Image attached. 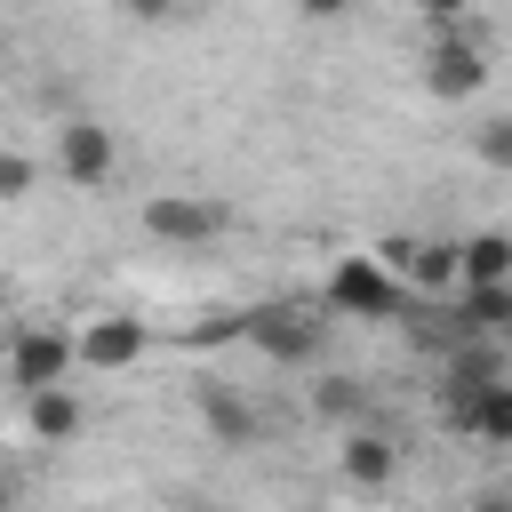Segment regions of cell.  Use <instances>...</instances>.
Returning <instances> with one entry per match:
<instances>
[{
  "label": "cell",
  "instance_id": "1",
  "mask_svg": "<svg viewBox=\"0 0 512 512\" xmlns=\"http://www.w3.org/2000/svg\"><path fill=\"white\" fill-rule=\"evenodd\" d=\"M320 304H328V312H344V320H392V312L408 304V280H400V272H384L376 256H336V272H328Z\"/></svg>",
  "mask_w": 512,
  "mask_h": 512
},
{
  "label": "cell",
  "instance_id": "2",
  "mask_svg": "<svg viewBox=\"0 0 512 512\" xmlns=\"http://www.w3.org/2000/svg\"><path fill=\"white\" fill-rule=\"evenodd\" d=\"M72 368H80V336H64V328H16L8 336V384H16V400L56 392Z\"/></svg>",
  "mask_w": 512,
  "mask_h": 512
},
{
  "label": "cell",
  "instance_id": "3",
  "mask_svg": "<svg viewBox=\"0 0 512 512\" xmlns=\"http://www.w3.org/2000/svg\"><path fill=\"white\" fill-rule=\"evenodd\" d=\"M320 336H328V320H312L296 304H256L248 312V344L264 360H280V368H312L320 360Z\"/></svg>",
  "mask_w": 512,
  "mask_h": 512
},
{
  "label": "cell",
  "instance_id": "4",
  "mask_svg": "<svg viewBox=\"0 0 512 512\" xmlns=\"http://www.w3.org/2000/svg\"><path fill=\"white\" fill-rule=\"evenodd\" d=\"M424 88L440 96V104H464V96H480L488 88V56H480V40L472 32H432V48H424Z\"/></svg>",
  "mask_w": 512,
  "mask_h": 512
},
{
  "label": "cell",
  "instance_id": "5",
  "mask_svg": "<svg viewBox=\"0 0 512 512\" xmlns=\"http://www.w3.org/2000/svg\"><path fill=\"white\" fill-rule=\"evenodd\" d=\"M144 232L168 240V248H200V240L224 232V208L216 200H192V192H152L144 200Z\"/></svg>",
  "mask_w": 512,
  "mask_h": 512
},
{
  "label": "cell",
  "instance_id": "6",
  "mask_svg": "<svg viewBox=\"0 0 512 512\" xmlns=\"http://www.w3.org/2000/svg\"><path fill=\"white\" fill-rule=\"evenodd\" d=\"M56 168H64V184H104L112 176V136L96 120H64L56 128Z\"/></svg>",
  "mask_w": 512,
  "mask_h": 512
},
{
  "label": "cell",
  "instance_id": "7",
  "mask_svg": "<svg viewBox=\"0 0 512 512\" xmlns=\"http://www.w3.org/2000/svg\"><path fill=\"white\" fill-rule=\"evenodd\" d=\"M144 320H128V312H104V320H88L80 328V368H128V360H144Z\"/></svg>",
  "mask_w": 512,
  "mask_h": 512
},
{
  "label": "cell",
  "instance_id": "8",
  "mask_svg": "<svg viewBox=\"0 0 512 512\" xmlns=\"http://www.w3.org/2000/svg\"><path fill=\"white\" fill-rule=\"evenodd\" d=\"M200 416H208V432H216L224 448H248V440L264 432V416H256L232 384H200Z\"/></svg>",
  "mask_w": 512,
  "mask_h": 512
},
{
  "label": "cell",
  "instance_id": "9",
  "mask_svg": "<svg viewBox=\"0 0 512 512\" xmlns=\"http://www.w3.org/2000/svg\"><path fill=\"white\" fill-rule=\"evenodd\" d=\"M408 288H416V296H448V288H464V240H424L416 264H408Z\"/></svg>",
  "mask_w": 512,
  "mask_h": 512
},
{
  "label": "cell",
  "instance_id": "10",
  "mask_svg": "<svg viewBox=\"0 0 512 512\" xmlns=\"http://www.w3.org/2000/svg\"><path fill=\"white\" fill-rule=\"evenodd\" d=\"M336 464H344V480H352V488H384V480L400 472V448H392L384 432H352Z\"/></svg>",
  "mask_w": 512,
  "mask_h": 512
},
{
  "label": "cell",
  "instance_id": "11",
  "mask_svg": "<svg viewBox=\"0 0 512 512\" xmlns=\"http://www.w3.org/2000/svg\"><path fill=\"white\" fill-rule=\"evenodd\" d=\"M464 288H512V232H472L464 240Z\"/></svg>",
  "mask_w": 512,
  "mask_h": 512
},
{
  "label": "cell",
  "instance_id": "12",
  "mask_svg": "<svg viewBox=\"0 0 512 512\" xmlns=\"http://www.w3.org/2000/svg\"><path fill=\"white\" fill-rule=\"evenodd\" d=\"M24 424H32V440H56V448H64V440L80 432V400H72L64 384H56V392H32V400H24Z\"/></svg>",
  "mask_w": 512,
  "mask_h": 512
},
{
  "label": "cell",
  "instance_id": "13",
  "mask_svg": "<svg viewBox=\"0 0 512 512\" xmlns=\"http://www.w3.org/2000/svg\"><path fill=\"white\" fill-rule=\"evenodd\" d=\"M360 408H368V384H360V376H320V384H312V416L352 424Z\"/></svg>",
  "mask_w": 512,
  "mask_h": 512
},
{
  "label": "cell",
  "instance_id": "14",
  "mask_svg": "<svg viewBox=\"0 0 512 512\" xmlns=\"http://www.w3.org/2000/svg\"><path fill=\"white\" fill-rule=\"evenodd\" d=\"M480 440H488V448H512V384H496V392L480 400Z\"/></svg>",
  "mask_w": 512,
  "mask_h": 512
},
{
  "label": "cell",
  "instance_id": "15",
  "mask_svg": "<svg viewBox=\"0 0 512 512\" xmlns=\"http://www.w3.org/2000/svg\"><path fill=\"white\" fill-rule=\"evenodd\" d=\"M472 152H480L496 176H512V120H488V128H472Z\"/></svg>",
  "mask_w": 512,
  "mask_h": 512
},
{
  "label": "cell",
  "instance_id": "16",
  "mask_svg": "<svg viewBox=\"0 0 512 512\" xmlns=\"http://www.w3.org/2000/svg\"><path fill=\"white\" fill-rule=\"evenodd\" d=\"M32 176H40V168H32V152H16V144H8V152H0V200H24V192H32Z\"/></svg>",
  "mask_w": 512,
  "mask_h": 512
},
{
  "label": "cell",
  "instance_id": "17",
  "mask_svg": "<svg viewBox=\"0 0 512 512\" xmlns=\"http://www.w3.org/2000/svg\"><path fill=\"white\" fill-rule=\"evenodd\" d=\"M416 248H424V240H416V232H384V248H376V264H384V272H400V280H408V264H416Z\"/></svg>",
  "mask_w": 512,
  "mask_h": 512
},
{
  "label": "cell",
  "instance_id": "18",
  "mask_svg": "<svg viewBox=\"0 0 512 512\" xmlns=\"http://www.w3.org/2000/svg\"><path fill=\"white\" fill-rule=\"evenodd\" d=\"M416 8H424V16H432V32H448V24H456V16H464V8H472V0H416Z\"/></svg>",
  "mask_w": 512,
  "mask_h": 512
},
{
  "label": "cell",
  "instance_id": "19",
  "mask_svg": "<svg viewBox=\"0 0 512 512\" xmlns=\"http://www.w3.org/2000/svg\"><path fill=\"white\" fill-rule=\"evenodd\" d=\"M120 8H128V16H144V24H160V16L176 8V0H120Z\"/></svg>",
  "mask_w": 512,
  "mask_h": 512
},
{
  "label": "cell",
  "instance_id": "20",
  "mask_svg": "<svg viewBox=\"0 0 512 512\" xmlns=\"http://www.w3.org/2000/svg\"><path fill=\"white\" fill-rule=\"evenodd\" d=\"M296 8H304V16H320V24H328V16H344V8H352V0H296Z\"/></svg>",
  "mask_w": 512,
  "mask_h": 512
},
{
  "label": "cell",
  "instance_id": "21",
  "mask_svg": "<svg viewBox=\"0 0 512 512\" xmlns=\"http://www.w3.org/2000/svg\"><path fill=\"white\" fill-rule=\"evenodd\" d=\"M472 512H512V488H488V496H472Z\"/></svg>",
  "mask_w": 512,
  "mask_h": 512
},
{
  "label": "cell",
  "instance_id": "22",
  "mask_svg": "<svg viewBox=\"0 0 512 512\" xmlns=\"http://www.w3.org/2000/svg\"><path fill=\"white\" fill-rule=\"evenodd\" d=\"M184 512H216V504H184Z\"/></svg>",
  "mask_w": 512,
  "mask_h": 512
}]
</instances>
